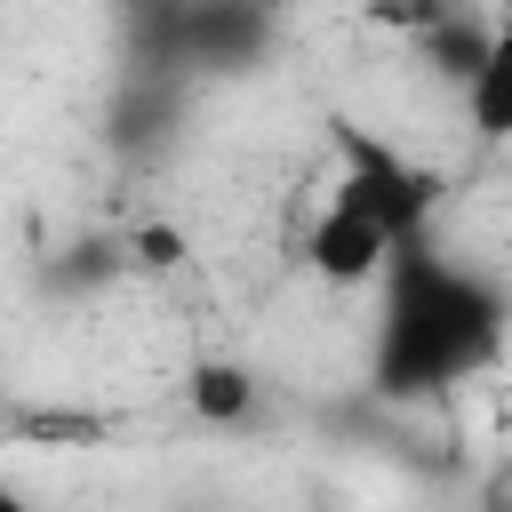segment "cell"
Wrapping results in <instances>:
<instances>
[{
  "instance_id": "cell-1",
  "label": "cell",
  "mask_w": 512,
  "mask_h": 512,
  "mask_svg": "<svg viewBox=\"0 0 512 512\" xmlns=\"http://www.w3.org/2000/svg\"><path fill=\"white\" fill-rule=\"evenodd\" d=\"M376 288V336H368V376L384 400H440L448 384L480 376L504 352V296L472 264L440 256L424 232L384 256Z\"/></svg>"
},
{
  "instance_id": "cell-2",
  "label": "cell",
  "mask_w": 512,
  "mask_h": 512,
  "mask_svg": "<svg viewBox=\"0 0 512 512\" xmlns=\"http://www.w3.org/2000/svg\"><path fill=\"white\" fill-rule=\"evenodd\" d=\"M432 216V184L408 152L368 136L360 120H336V184L320 224L304 232V264L328 288H368L400 240H416Z\"/></svg>"
},
{
  "instance_id": "cell-3",
  "label": "cell",
  "mask_w": 512,
  "mask_h": 512,
  "mask_svg": "<svg viewBox=\"0 0 512 512\" xmlns=\"http://www.w3.org/2000/svg\"><path fill=\"white\" fill-rule=\"evenodd\" d=\"M464 120H472L480 144H512V16L464 64Z\"/></svg>"
},
{
  "instance_id": "cell-4",
  "label": "cell",
  "mask_w": 512,
  "mask_h": 512,
  "mask_svg": "<svg viewBox=\"0 0 512 512\" xmlns=\"http://www.w3.org/2000/svg\"><path fill=\"white\" fill-rule=\"evenodd\" d=\"M200 400H208L216 416H232V408H240V376H232V368H208V376H200Z\"/></svg>"
},
{
  "instance_id": "cell-5",
  "label": "cell",
  "mask_w": 512,
  "mask_h": 512,
  "mask_svg": "<svg viewBox=\"0 0 512 512\" xmlns=\"http://www.w3.org/2000/svg\"><path fill=\"white\" fill-rule=\"evenodd\" d=\"M0 512H32V496H24L16 480H0Z\"/></svg>"
}]
</instances>
